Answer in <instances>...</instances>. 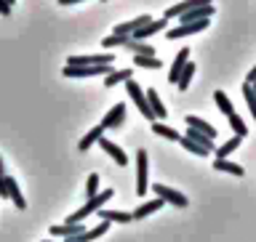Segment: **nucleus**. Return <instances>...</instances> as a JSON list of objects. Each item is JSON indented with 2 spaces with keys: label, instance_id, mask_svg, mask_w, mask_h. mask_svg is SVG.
I'll return each instance as SVG.
<instances>
[{
  "label": "nucleus",
  "instance_id": "1",
  "mask_svg": "<svg viewBox=\"0 0 256 242\" xmlns=\"http://www.w3.org/2000/svg\"><path fill=\"white\" fill-rule=\"evenodd\" d=\"M112 195H115L112 189H102L96 197H88V200H86V205L80 208V211L72 213L64 224H83V221L88 219V216H94L96 211H99V208H104V203H107V200H112Z\"/></svg>",
  "mask_w": 256,
  "mask_h": 242
},
{
  "label": "nucleus",
  "instance_id": "2",
  "mask_svg": "<svg viewBox=\"0 0 256 242\" xmlns=\"http://www.w3.org/2000/svg\"><path fill=\"white\" fill-rule=\"evenodd\" d=\"M147 163H150V155L147 149H139L136 152V195L144 197L150 192V171H147Z\"/></svg>",
  "mask_w": 256,
  "mask_h": 242
},
{
  "label": "nucleus",
  "instance_id": "3",
  "mask_svg": "<svg viewBox=\"0 0 256 242\" xmlns=\"http://www.w3.org/2000/svg\"><path fill=\"white\" fill-rule=\"evenodd\" d=\"M110 72H112V64H96V67H67L64 64L62 75L64 77H99V75L107 77Z\"/></svg>",
  "mask_w": 256,
  "mask_h": 242
},
{
  "label": "nucleus",
  "instance_id": "4",
  "mask_svg": "<svg viewBox=\"0 0 256 242\" xmlns=\"http://www.w3.org/2000/svg\"><path fill=\"white\" fill-rule=\"evenodd\" d=\"M126 93L131 96V101L136 104V109L142 112L144 120H150V123H155V117H152V112L147 107V99H144V91L139 88V83H134V80H126Z\"/></svg>",
  "mask_w": 256,
  "mask_h": 242
},
{
  "label": "nucleus",
  "instance_id": "5",
  "mask_svg": "<svg viewBox=\"0 0 256 242\" xmlns=\"http://www.w3.org/2000/svg\"><path fill=\"white\" fill-rule=\"evenodd\" d=\"M115 53H88V56H70L67 67H96V64H112Z\"/></svg>",
  "mask_w": 256,
  "mask_h": 242
},
{
  "label": "nucleus",
  "instance_id": "6",
  "mask_svg": "<svg viewBox=\"0 0 256 242\" xmlns=\"http://www.w3.org/2000/svg\"><path fill=\"white\" fill-rule=\"evenodd\" d=\"M152 192L158 195V200H163V203H171V205H176V208H187V205H190V200L184 197L182 192L166 187V184H152Z\"/></svg>",
  "mask_w": 256,
  "mask_h": 242
},
{
  "label": "nucleus",
  "instance_id": "7",
  "mask_svg": "<svg viewBox=\"0 0 256 242\" xmlns=\"http://www.w3.org/2000/svg\"><path fill=\"white\" fill-rule=\"evenodd\" d=\"M126 112H128V107H126L123 101H118L115 107H112L107 115H104V120H102L99 125L104 128V131H110V128H120V125L126 123Z\"/></svg>",
  "mask_w": 256,
  "mask_h": 242
},
{
  "label": "nucleus",
  "instance_id": "8",
  "mask_svg": "<svg viewBox=\"0 0 256 242\" xmlns=\"http://www.w3.org/2000/svg\"><path fill=\"white\" fill-rule=\"evenodd\" d=\"M206 27H208V19L192 21V24H179V27H174V29H166V37H168V40H179V37L195 35V32H203Z\"/></svg>",
  "mask_w": 256,
  "mask_h": 242
},
{
  "label": "nucleus",
  "instance_id": "9",
  "mask_svg": "<svg viewBox=\"0 0 256 242\" xmlns=\"http://www.w3.org/2000/svg\"><path fill=\"white\" fill-rule=\"evenodd\" d=\"M166 19H152L150 24H144L142 29H136V32H131V40H142V43H147V37H152V35H158V32H163L166 29Z\"/></svg>",
  "mask_w": 256,
  "mask_h": 242
},
{
  "label": "nucleus",
  "instance_id": "10",
  "mask_svg": "<svg viewBox=\"0 0 256 242\" xmlns=\"http://www.w3.org/2000/svg\"><path fill=\"white\" fill-rule=\"evenodd\" d=\"M214 16V3L211 5H200V8H190L184 11L182 16H176L179 24H192V21H203V19H211Z\"/></svg>",
  "mask_w": 256,
  "mask_h": 242
},
{
  "label": "nucleus",
  "instance_id": "11",
  "mask_svg": "<svg viewBox=\"0 0 256 242\" xmlns=\"http://www.w3.org/2000/svg\"><path fill=\"white\" fill-rule=\"evenodd\" d=\"M214 0H184V3L179 5H174V8H166V13H163V19H176V16H182L184 11H190V8H200V5H211Z\"/></svg>",
  "mask_w": 256,
  "mask_h": 242
},
{
  "label": "nucleus",
  "instance_id": "12",
  "mask_svg": "<svg viewBox=\"0 0 256 242\" xmlns=\"http://www.w3.org/2000/svg\"><path fill=\"white\" fill-rule=\"evenodd\" d=\"M150 21H152V19H150L147 13H144V16H136V19H131V21H123V24H118V27L112 29V35H123V37H128L131 32L142 29L144 24H150Z\"/></svg>",
  "mask_w": 256,
  "mask_h": 242
},
{
  "label": "nucleus",
  "instance_id": "13",
  "mask_svg": "<svg viewBox=\"0 0 256 242\" xmlns=\"http://www.w3.org/2000/svg\"><path fill=\"white\" fill-rule=\"evenodd\" d=\"M83 232H86L83 224H54V227H51V237H64V240H70V237L83 235Z\"/></svg>",
  "mask_w": 256,
  "mask_h": 242
},
{
  "label": "nucleus",
  "instance_id": "14",
  "mask_svg": "<svg viewBox=\"0 0 256 242\" xmlns=\"http://www.w3.org/2000/svg\"><path fill=\"white\" fill-rule=\"evenodd\" d=\"M96 144H99V147H102L104 152H107V155H110L112 160H115V163H118V165H128V157H126V152H123V149H120V147H118V144H112V141L107 139V136H102V139H99V141H96Z\"/></svg>",
  "mask_w": 256,
  "mask_h": 242
},
{
  "label": "nucleus",
  "instance_id": "15",
  "mask_svg": "<svg viewBox=\"0 0 256 242\" xmlns=\"http://www.w3.org/2000/svg\"><path fill=\"white\" fill-rule=\"evenodd\" d=\"M144 99H147V107L152 112V117L155 120H163L166 117V107H163V101H160V96L155 88H150V91H144Z\"/></svg>",
  "mask_w": 256,
  "mask_h": 242
},
{
  "label": "nucleus",
  "instance_id": "16",
  "mask_svg": "<svg viewBox=\"0 0 256 242\" xmlns=\"http://www.w3.org/2000/svg\"><path fill=\"white\" fill-rule=\"evenodd\" d=\"M184 123H187V128H195V131H200L203 136H208L211 141L219 136V131H216L214 125H208L206 120H200V117H195V115H187V117H184Z\"/></svg>",
  "mask_w": 256,
  "mask_h": 242
},
{
  "label": "nucleus",
  "instance_id": "17",
  "mask_svg": "<svg viewBox=\"0 0 256 242\" xmlns=\"http://www.w3.org/2000/svg\"><path fill=\"white\" fill-rule=\"evenodd\" d=\"M190 61V48H182L179 53H176V59H174V64H171V72H168V83L171 85H176V80H179V72L184 69V64Z\"/></svg>",
  "mask_w": 256,
  "mask_h": 242
},
{
  "label": "nucleus",
  "instance_id": "18",
  "mask_svg": "<svg viewBox=\"0 0 256 242\" xmlns=\"http://www.w3.org/2000/svg\"><path fill=\"white\" fill-rule=\"evenodd\" d=\"M163 205H166L163 200H150V203H142V205L131 213V221H142V219H147V216H152L155 211H160Z\"/></svg>",
  "mask_w": 256,
  "mask_h": 242
},
{
  "label": "nucleus",
  "instance_id": "19",
  "mask_svg": "<svg viewBox=\"0 0 256 242\" xmlns=\"http://www.w3.org/2000/svg\"><path fill=\"white\" fill-rule=\"evenodd\" d=\"M6 187H8V200H14V205L19 208V211H24V208H27V200L22 197L19 181H16V179H8V176H6Z\"/></svg>",
  "mask_w": 256,
  "mask_h": 242
},
{
  "label": "nucleus",
  "instance_id": "20",
  "mask_svg": "<svg viewBox=\"0 0 256 242\" xmlns=\"http://www.w3.org/2000/svg\"><path fill=\"white\" fill-rule=\"evenodd\" d=\"M99 219L102 221H110V224H131V213H123V211H104L99 208Z\"/></svg>",
  "mask_w": 256,
  "mask_h": 242
},
{
  "label": "nucleus",
  "instance_id": "21",
  "mask_svg": "<svg viewBox=\"0 0 256 242\" xmlns=\"http://www.w3.org/2000/svg\"><path fill=\"white\" fill-rule=\"evenodd\" d=\"M102 136H104V128H102V125H96V128H91V131H88V133L83 136V139H80V144H78V149H80V152H88V149H91V147H94L96 141L102 139Z\"/></svg>",
  "mask_w": 256,
  "mask_h": 242
},
{
  "label": "nucleus",
  "instance_id": "22",
  "mask_svg": "<svg viewBox=\"0 0 256 242\" xmlns=\"http://www.w3.org/2000/svg\"><path fill=\"white\" fill-rule=\"evenodd\" d=\"M123 48H128V51H134L136 56H155V48H152L150 43H142V40H131V37H126Z\"/></svg>",
  "mask_w": 256,
  "mask_h": 242
},
{
  "label": "nucleus",
  "instance_id": "23",
  "mask_svg": "<svg viewBox=\"0 0 256 242\" xmlns=\"http://www.w3.org/2000/svg\"><path fill=\"white\" fill-rule=\"evenodd\" d=\"M131 75H134L131 69H112L110 75L104 77V85H107V88H115V85H120V83H126V80H131Z\"/></svg>",
  "mask_w": 256,
  "mask_h": 242
},
{
  "label": "nucleus",
  "instance_id": "24",
  "mask_svg": "<svg viewBox=\"0 0 256 242\" xmlns=\"http://www.w3.org/2000/svg\"><path fill=\"white\" fill-rule=\"evenodd\" d=\"M192 75H195V64H192V61H187V64H184V69L179 72V80H176V88H179V91H187V88H190V83H192Z\"/></svg>",
  "mask_w": 256,
  "mask_h": 242
},
{
  "label": "nucleus",
  "instance_id": "25",
  "mask_svg": "<svg viewBox=\"0 0 256 242\" xmlns=\"http://www.w3.org/2000/svg\"><path fill=\"white\" fill-rule=\"evenodd\" d=\"M214 171H222V173H230V176H243L246 171L240 165H235V163H230V160H214Z\"/></svg>",
  "mask_w": 256,
  "mask_h": 242
},
{
  "label": "nucleus",
  "instance_id": "26",
  "mask_svg": "<svg viewBox=\"0 0 256 242\" xmlns=\"http://www.w3.org/2000/svg\"><path fill=\"white\" fill-rule=\"evenodd\" d=\"M240 144H243V139H238V136H232L230 141H224L222 147L216 149V160H227V157L232 155V152H235V149L240 147Z\"/></svg>",
  "mask_w": 256,
  "mask_h": 242
},
{
  "label": "nucleus",
  "instance_id": "27",
  "mask_svg": "<svg viewBox=\"0 0 256 242\" xmlns=\"http://www.w3.org/2000/svg\"><path fill=\"white\" fill-rule=\"evenodd\" d=\"M152 133H155V136H163V139H171V141H179V139H182V136L176 133L171 125H163L160 120H155V123H152Z\"/></svg>",
  "mask_w": 256,
  "mask_h": 242
},
{
  "label": "nucleus",
  "instance_id": "28",
  "mask_svg": "<svg viewBox=\"0 0 256 242\" xmlns=\"http://www.w3.org/2000/svg\"><path fill=\"white\" fill-rule=\"evenodd\" d=\"M187 139H190L192 144H198V147H203V149H208V152L214 149V141L208 139V136H203V133H200V131H195V128H187Z\"/></svg>",
  "mask_w": 256,
  "mask_h": 242
},
{
  "label": "nucleus",
  "instance_id": "29",
  "mask_svg": "<svg viewBox=\"0 0 256 242\" xmlns=\"http://www.w3.org/2000/svg\"><path fill=\"white\" fill-rule=\"evenodd\" d=\"M214 101H216V107H219L227 117L235 112V107H232V101H230V96L224 93V91H214Z\"/></svg>",
  "mask_w": 256,
  "mask_h": 242
},
{
  "label": "nucleus",
  "instance_id": "30",
  "mask_svg": "<svg viewBox=\"0 0 256 242\" xmlns=\"http://www.w3.org/2000/svg\"><path fill=\"white\" fill-rule=\"evenodd\" d=\"M134 64L139 69H160V67H163V61H160L158 56H136Z\"/></svg>",
  "mask_w": 256,
  "mask_h": 242
},
{
  "label": "nucleus",
  "instance_id": "31",
  "mask_svg": "<svg viewBox=\"0 0 256 242\" xmlns=\"http://www.w3.org/2000/svg\"><path fill=\"white\" fill-rule=\"evenodd\" d=\"M227 120H230V125H232V131H235L238 139H243V136H248V125L243 123V117H240L238 112H232V115H230Z\"/></svg>",
  "mask_w": 256,
  "mask_h": 242
},
{
  "label": "nucleus",
  "instance_id": "32",
  "mask_svg": "<svg viewBox=\"0 0 256 242\" xmlns=\"http://www.w3.org/2000/svg\"><path fill=\"white\" fill-rule=\"evenodd\" d=\"M179 144H182V147L187 149V152H192V155H198V157H208V155H211V152H208V149L198 147V144H192V141L187 139V136H182V139H179Z\"/></svg>",
  "mask_w": 256,
  "mask_h": 242
},
{
  "label": "nucleus",
  "instance_id": "33",
  "mask_svg": "<svg viewBox=\"0 0 256 242\" xmlns=\"http://www.w3.org/2000/svg\"><path fill=\"white\" fill-rule=\"evenodd\" d=\"M123 43H126L123 35H107L102 40V48H104V51H110V48H123Z\"/></svg>",
  "mask_w": 256,
  "mask_h": 242
},
{
  "label": "nucleus",
  "instance_id": "34",
  "mask_svg": "<svg viewBox=\"0 0 256 242\" xmlns=\"http://www.w3.org/2000/svg\"><path fill=\"white\" fill-rule=\"evenodd\" d=\"M96 195H99V176L91 173L86 181V197H96Z\"/></svg>",
  "mask_w": 256,
  "mask_h": 242
},
{
  "label": "nucleus",
  "instance_id": "35",
  "mask_svg": "<svg viewBox=\"0 0 256 242\" xmlns=\"http://www.w3.org/2000/svg\"><path fill=\"white\" fill-rule=\"evenodd\" d=\"M243 96H246V104L251 109V115H256V101H254V85H246L243 83Z\"/></svg>",
  "mask_w": 256,
  "mask_h": 242
},
{
  "label": "nucleus",
  "instance_id": "36",
  "mask_svg": "<svg viewBox=\"0 0 256 242\" xmlns=\"http://www.w3.org/2000/svg\"><path fill=\"white\" fill-rule=\"evenodd\" d=\"M16 5V0H0V13H3V16H8V13H11V8Z\"/></svg>",
  "mask_w": 256,
  "mask_h": 242
},
{
  "label": "nucleus",
  "instance_id": "37",
  "mask_svg": "<svg viewBox=\"0 0 256 242\" xmlns=\"http://www.w3.org/2000/svg\"><path fill=\"white\" fill-rule=\"evenodd\" d=\"M8 197V187H6V176L0 173V200H6Z\"/></svg>",
  "mask_w": 256,
  "mask_h": 242
},
{
  "label": "nucleus",
  "instance_id": "38",
  "mask_svg": "<svg viewBox=\"0 0 256 242\" xmlns=\"http://www.w3.org/2000/svg\"><path fill=\"white\" fill-rule=\"evenodd\" d=\"M254 83H256V67L246 75V85H254Z\"/></svg>",
  "mask_w": 256,
  "mask_h": 242
},
{
  "label": "nucleus",
  "instance_id": "39",
  "mask_svg": "<svg viewBox=\"0 0 256 242\" xmlns=\"http://www.w3.org/2000/svg\"><path fill=\"white\" fill-rule=\"evenodd\" d=\"M78 3H83V0H59V5H78Z\"/></svg>",
  "mask_w": 256,
  "mask_h": 242
},
{
  "label": "nucleus",
  "instance_id": "40",
  "mask_svg": "<svg viewBox=\"0 0 256 242\" xmlns=\"http://www.w3.org/2000/svg\"><path fill=\"white\" fill-rule=\"evenodd\" d=\"M0 173H3V157H0Z\"/></svg>",
  "mask_w": 256,
  "mask_h": 242
},
{
  "label": "nucleus",
  "instance_id": "41",
  "mask_svg": "<svg viewBox=\"0 0 256 242\" xmlns=\"http://www.w3.org/2000/svg\"><path fill=\"white\" fill-rule=\"evenodd\" d=\"M46 242H54V240H46Z\"/></svg>",
  "mask_w": 256,
  "mask_h": 242
},
{
  "label": "nucleus",
  "instance_id": "42",
  "mask_svg": "<svg viewBox=\"0 0 256 242\" xmlns=\"http://www.w3.org/2000/svg\"><path fill=\"white\" fill-rule=\"evenodd\" d=\"M104 3H107V0H104Z\"/></svg>",
  "mask_w": 256,
  "mask_h": 242
}]
</instances>
